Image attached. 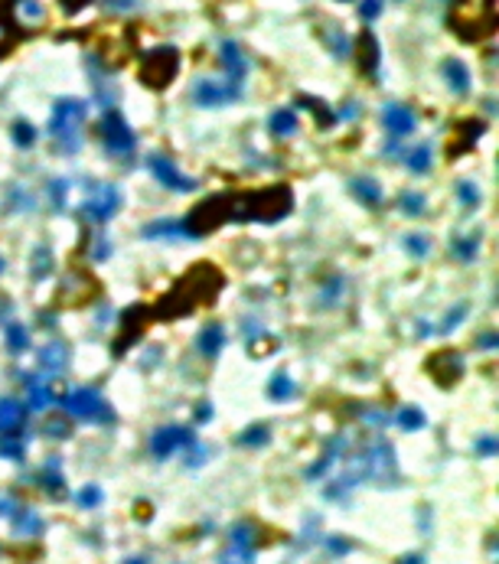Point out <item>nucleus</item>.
Masks as SVG:
<instances>
[{"instance_id": "obj_1", "label": "nucleus", "mask_w": 499, "mask_h": 564, "mask_svg": "<svg viewBox=\"0 0 499 564\" xmlns=\"http://www.w3.org/2000/svg\"><path fill=\"white\" fill-rule=\"evenodd\" d=\"M294 209V196L287 186H268L258 193H222L206 199L200 209L183 219L189 239H200L209 235L225 222H264V226H275L284 215H290Z\"/></svg>"}, {"instance_id": "obj_2", "label": "nucleus", "mask_w": 499, "mask_h": 564, "mask_svg": "<svg viewBox=\"0 0 499 564\" xmlns=\"http://www.w3.org/2000/svg\"><path fill=\"white\" fill-rule=\"evenodd\" d=\"M219 290H222V274L215 271L213 264H196V268L187 271V277H180V284L173 290H167L157 301L150 316H157V320L189 316L200 303H213L219 297Z\"/></svg>"}, {"instance_id": "obj_3", "label": "nucleus", "mask_w": 499, "mask_h": 564, "mask_svg": "<svg viewBox=\"0 0 499 564\" xmlns=\"http://www.w3.org/2000/svg\"><path fill=\"white\" fill-rule=\"evenodd\" d=\"M82 121H85V105L75 98H63L56 101L50 118V138L59 144L63 153H75L82 147Z\"/></svg>"}, {"instance_id": "obj_4", "label": "nucleus", "mask_w": 499, "mask_h": 564, "mask_svg": "<svg viewBox=\"0 0 499 564\" xmlns=\"http://www.w3.org/2000/svg\"><path fill=\"white\" fill-rule=\"evenodd\" d=\"M454 33L467 43H476L493 33V0H463L457 10L450 13Z\"/></svg>"}, {"instance_id": "obj_5", "label": "nucleus", "mask_w": 499, "mask_h": 564, "mask_svg": "<svg viewBox=\"0 0 499 564\" xmlns=\"http://www.w3.org/2000/svg\"><path fill=\"white\" fill-rule=\"evenodd\" d=\"M63 411L75 421H88V424H112L114 421L112 404L105 402L95 389H72L63 398Z\"/></svg>"}, {"instance_id": "obj_6", "label": "nucleus", "mask_w": 499, "mask_h": 564, "mask_svg": "<svg viewBox=\"0 0 499 564\" xmlns=\"http://www.w3.org/2000/svg\"><path fill=\"white\" fill-rule=\"evenodd\" d=\"M118 209H121V193H118V186L98 183V186L88 189V196L82 199V206H78V215L88 219L92 226H105Z\"/></svg>"}, {"instance_id": "obj_7", "label": "nucleus", "mask_w": 499, "mask_h": 564, "mask_svg": "<svg viewBox=\"0 0 499 564\" xmlns=\"http://www.w3.org/2000/svg\"><path fill=\"white\" fill-rule=\"evenodd\" d=\"M176 69H180V52H176L173 46H160V50H153L147 59H144L140 78H144V85L160 91V88H167L173 82Z\"/></svg>"}, {"instance_id": "obj_8", "label": "nucleus", "mask_w": 499, "mask_h": 564, "mask_svg": "<svg viewBox=\"0 0 499 564\" xmlns=\"http://www.w3.org/2000/svg\"><path fill=\"white\" fill-rule=\"evenodd\" d=\"M98 138H101L105 151L112 153V157H127V153L134 151V144H138V140H134V131L127 127V121L118 111H108L105 118H101Z\"/></svg>"}, {"instance_id": "obj_9", "label": "nucleus", "mask_w": 499, "mask_h": 564, "mask_svg": "<svg viewBox=\"0 0 499 564\" xmlns=\"http://www.w3.org/2000/svg\"><path fill=\"white\" fill-rule=\"evenodd\" d=\"M365 460V479H375V483H395L399 477V464H395V451L388 440H375L369 451L362 453Z\"/></svg>"}, {"instance_id": "obj_10", "label": "nucleus", "mask_w": 499, "mask_h": 564, "mask_svg": "<svg viewBox=\"0 0 499 564\" xmlns=\"http://www.w3.org/2000/svg\"><path fill=\"white\" fill-rule=\"evenodd\" d=\"M427 372L434 378L437 385H444V389H454L457 382L463 378V356L457 349H444V352H434L431 359H427Z\"/></svg>"}, {"instance_id": "obj_11", "label": "nucleus", "mask_w": 499, "mask_h": 564, "mask_svg": "<svg viewBox=\"0 0 499 564\" xmlns=\"http://www.w3.org/2000/svg\"><path fill=\"white\" fill-rule=\"evenodd\" d=\"M95 294H98V284H95V277L85 274V271L72 268V271L63 277V288H59V297H63V303L82 307V303L95 301Z\"/></svg>"}, {"instance_id": "obj_12", "label": "nucleus", "mask_w": 499, "mask_h": 564, "mask_svg": "<svg viewBox=\"0 0 499 564\" xmlns=\"http://www.w3.org/2000/svg\"><path fill=\"white\" fill-rule=\"evenodd\" d=\"M147 170L157 176L167 189H176V193H193V189H196V180L183 176L180 170H176V163L170 160V157H163V153H150V157H147Z\"/></svg>"}, {"instance_id": "obj_13", "label": "nucleus", "mask_w": 499, "mask_h": 564, "mask_svg": "<svg viewBox=\"0 0 499 564\" xmlns=\"http://www.w3.org/2000/svg\"><path fill=\"white\" fill-rule=\"evenodd\" d=\"M196 440L189 434L187 427H176V424H167L160 431H153V437H150V453L157 457V460H167L170 453H176L180 447H193Z\"/></svg>"}, {"instance_id": "obj_14", "label": "nucleus", "mask_w": 499, "mask_h": 564, "mask_svg": "<svg viewBox=\"0 0 499 564\" xmlns=\"http://www.w3.org/2000/svg\"><path fill=\"white\" fill-rule=\"evenodd\" d=\"M150 323V310L147 307H127L125 316H121V339L114 343V356H121V352H127L134 343H138L140 336H144V329H147Z\"/></svg>"}, {"instance_id": "obj_15", "label": "nucleus", "mask_w": 499, "mask_h": 564, "mask_svg": "<svg viewBox=\"0 0 499 564\" xmlns=\"http://www.w3.org/2000/svg\"><path fill=\"white\" fill-rule=\"evenodd\" d=\"M193 98L202 108H215V105H225V101H235L238 98V85H232L229 78L225 82H215V78H200L193 85Z\"/></svg>"}, {"instance_id": "obj_16", "label": "nucleus", "mask_w": 499, "mask_h": 564, "mask_svg": "<svg viewBox=\"0 0 499 564\" xmlns=\"http://www.w3.org/2000/svg\"><path fill=\"white\" fill-rule=\"evenodd\" d=\"M69 362H72V349H69L65 339H50L39 349V372L43 376H63Z\"/></svg>"}, {"instance_id": "obj_17", "label": "nucleus", "mask_w": 499, "mask_h": 564, "mask_svg": "<svg viewBox=\"0 0 499 564\" xmlns=\"http://www.w3.org/2000/svg\"><path fill=\"white\" fill-rule=\"evenodd\" d=\"M382 124H385L388 134H395V138H405V134H412L414 124H418V118L408 105H399V101H392L382 108Z\"/></svg>"}, {"instance_id": "obj_18", "label": "nucleus", "mask_w": 499, "mask_h": 564, "mask_svg": "<svg viewBox=\"0 0 499 564\" xmlns=\"http://www.w3.org/2000/svg\"><path fill=\"white\" fill-rule=\"evenodd\" d=\"M483 131H487V127L480 124V121H460V124H457V138L447 144V153L450 157H460L463 151H470L476 140L483 138Z\"/></svg>"}, {"instance_id": "obj_19", "label": "nucleus", "mask_w": 499, "mask_h": 564, "mask_svg": "<svg viewBox=\"0 0 499 564\" xmlns=\"http://www.w3.org/2000/svg\"><path fill=\"white\" fill-rule=\"evenodd\" d=\"M26 424V404L17 398H0V434H13Z\"/></svg>"}, {"instance_id": "obj_20", "label": "nucleus", "mask_w": 499, "mask_h": 564, "mask_svg": "<svg viewBox=\"0 0 499 564\" xmlns=\"http://www.w3.org/2000/svg\"><path fill=\"white\" fill-rule=\"evenodd\" d=\"M196 346H200V352L206 356V359H215V356L222 352V346H225V326H222V323L202 326V329H200V339H196Z\"/></svg>"}, {"instance_id": "obj_21", "label": "nucleus", "mask_w": 499, "mask_h": 564, "mask_svg": "<svg viewBox=\"0 0 499 564\" xmlns=\"http://www.w3.org/2000/svg\"><path fill=\"white\" fill-rule=\"evenodd\" d=\"M440 76H444V82L450 85L454 95H467L470 91V72H467V65L460 59H447L440 65Z\"/></svg>"}, {"instance_id": "obj_22", "label": "nucleus", "mask_w": 499, "mask_h": 564, "mask_svg": "<svg viewBox=\"0 0 499 564\" xmlns=\"http://www.w3.org/2000/svg\"><path fill=\"white\" fill-rule=\"evenodd\" d=\"M356 50H359V69L365 76H375V69H379V39L372 33H362Z\"/></svg>"}, {"instance_id": "obj_23", "label": "nucleus", "mask_w": 499, "mask_h": 564, "mask_svg": "<svg viewBox=\"0 0 499 564\" xmlns=\"http://www.w3.org/2000/svg\"><path fill=\"white\" fill-rule=\"evenodd\" d=\"M343 447H346V437H333V440H330V444H326V451H323V457H320V460L307 470V479H320V477H323L326 470L333 466V460L343 453Z\"/></svg>"}, {"instance_id": "obj_24", "label": "nucleus", "mask_w": 499, "mask_h": 564, "mask_svg": "<svg viewBox=\"0 0 499 564\" xmlns=\"http://www.w3.org/2000/svg\"><path fill=\"white\" fill-rule=\"evenodd\" d=\"M147 239H189V232L183 222H173V219H160V222H150L144 228Z\"/></svg>"}, {"instance_id": "obj_25", "label": "nucleus", "mask_w": 499, "mask_h": 564, "mask_svg": "<svg viewBox=\"0 0 499 564\" xmlns=\"http://www.w3.org/2000/svg\"><path fill=\"white\" fill-rule=\"evenodd\" d=\"M26 391H30V408H33V411H46V408L56 402L52 389L43 382V378H26Z\"/></svg>"}, {"instance_id": "obj_26", "label": "nucleus", "mask_w": 499, "mask_h": 564, "mask_svg": "<svg viewBox=\"0 0 499 564\" xmlns=\"http://www.w3.org/2000/svg\"><path fill=\"white\" fill-rule=\"evenodd\" d=\"M222 59L229 65V82L232 85H242V78H245V59H242V52H238L235 43H222Z\"/></svg>"}, {"instance_id": "obj_27", "label": "nucleus", "mask_w": 499, "mask_h": 564, "mask_svg": "<svg viewBox=\"0 0 499 564\" xmlns=\"http://www.w3.org/2000/svg\"><path fill=\"white\" fill-rule=\"evenodd\" d=\"M476 251H480V232H470V235H457L454 245H450V254L457 261H474Z\"/></svg>"}, {"instance_id": "obj_28", "label": "nucleus", "mask_w": 499, "mask_h": 564, "mask_svg": "<svg viewBox=\"0 0 499 564\" xmlns=\"http://www.w3.org/2000/svg\"><path fill=\"white\" fill-rule=\"evenodd\" d=\"M294 395H297L294 378L287 376V372H275V376H271V385H268V398H271V402H290Z\"/></svg>"}, {"instance_id": "obj_29", "label": "nucleus", "mask_w": 499, "mask_h": 564, "mask_svg": "<svg viewBox=\"0 0 499 564\" xmlns=\"http://www.w3.org/2000/svg\"><path fill=\"white\" fill-rule=\"evenodd\" d=\"M352 193H356L365 206H379V202H382V186H379L375 180H369V176H356V180H352Z\"/></svg>"}, {"instance_id": "obj_30", "label": "nucleus", "mask_w": 499, "mask_h": 564, "mask_svg": "<svg viewBox=\"0 0 499 564\" xmlns=\"http://www.w3.org/2000/svg\"><path fill=\"white\" fill-rule=\"evenodd\" d=\"M271 131H275L277 138H290L297 131V114L290 111V108H277L271 114Z\"/></svg>"}, {"instance_id": "obj_31", "label": "nucleus", "mask_w": 499, "mask_h": 564, "mask_svg": "<svg viewBox=\"0 0 499 564\" xmlns=\"http://www.w3.org/2000/svg\"><path fill=\"white\" fill-rule=\"evenodd\" d=\"M43 434H46V437H56V440L69 437V434H72V417H69V414H46Z\"/></svg>"}, {"instance_id": "obj_32", "label": "nucleus", "mask_w": 499, "mask_h": 564, "mask_svg": "<svg viewBox=\"0 0 499 564\" xmlns=\"http://www.w3.org/2000/svg\"><path fill=\"white\" fill-rule=\"evenodd\" d=\"M13 532H17V535H39V532H43V519H39L33 509H20V512H17V522H13Z\"/></svg>"}, {"instance_id": "obj_33", "label": "nucleus", "mask_w": 499, "mask_h": 564, "mask_svg": "<svg viewBox=\"0 0 499 564\" xmlns=\"http://www.w3.org/2000/svg\"><path fill=\"white\" fill-rule=\"evenodd\" d=\"M50 271H52V251H50V245H36V248H33V268H30V274H33V281H43Z\"/></svg>"}, {"instance_id": "obj_34", "label": "nucleus", "mask_w": 499, "mask_h": 564, "mask_svg": "<svg viewBox=\"0 0 499 564\" xmlns=\"http://www.w3.org/2000/svg\"><path fill=\"white\" fill-rule=\"evenodd\" d=\"M7 349H10L13 356H20V352L30 349V329H26L23 323L7 326Z\"/></svg>"}, {"instance_id": "obj_35", "label": "nucleus", "mask_w": 499, "mask_h": 564, "mask_svg": "<svg viewBox=\"0 0 499 564\" xmlns=\"http://www.w3.org/2000/svg\"><path fill=\"white\" fill-rule=\"evenodd\" d=\"M219 564H255V548H245V545H232L219 554Z\"/></svg>"}, {"instance_id": "obj_36", "label": "nucleus", "mask_w": 499, "mask_h": 564, "mask_svg": "<svg viewBox=\"0 0 499 564\" xmlns=\"http://www.w3.org/2000/svg\"><path fill=\"white\" fill-rule=\"evenodd\" d=\"M268 440H271V431L264 424H251L238 434V444H242V447H264Z\"/></svg>"}, {"instance_id": "obj_37", "label": "nucleus", "mask_w": 499, "mask_h": 564, "mask_svg": "<svg viewBox=\"0 0 499 564\" xmlns=\"http://www.w3.org/2000/svg\"><path fill=\"white\" fill-rule=\"evenodd\" d=\"M255 535H258V528L251 525V522H235V525L229 528V541H232V545L255 548Z\"/></svg>"}, {"instance_id": "obj_38", "label": "nucleus", "mask_w": 499, "mask_h": 564, "mask_svg": "<svg viewBox=\"0 0 499 564\" xmlns=\"http://www.w3.org/2000/svg\"><path fill=\"white\" fill-rule=\"evenodd\" d=\"M0 457H7V460H23L26 457V444H23V437H13V434H3L0 437Z\"/></svg>"}, {"instance_id": "obj_39", "label": "nucleus", "mask_w": 499, "mask_h": 564, "mask_svg": "<svg viewBox=\"0 0 499 564\" xmlns=\"http://www.w3.org/2000/svg\"><path fill=\"white\" fill-rule=\"evenodd\" d=\"M431 147L427 144H421V147H414V151H408V157H405V163H408V170L412 173H425L427 166H431Z\"/></svg>"}, {"instance_id": "obj_40", "label": "nucleus", "mask_w": 499, "mask_h": 564, "mask_svg": "<svg viewBox=\"0 0 499 564\" xmlns=\"http://www.w3.org/2000/svg\"><path fill=\"white\" fill-rule=\"evenodd\" d=\"M88 258L92 261H108L112 258V241H108V235L105 232H92V251H88Z\"/></svg>"}, {"instance_id": "obj_41", "label": "nucleus", "mask_w": 499, "mask_h": 564, "mask_svg": "<svg viewBox=\"0 0 499 564\" xmlns=\"http://www.w3.org/2000/svg\"><path fill=\"white\" fill-rule=\"evenodd\" d=\"M395 421H399L401 431H421L425 427V414H421V408H401Z\"/></svg>"}, {"instance_id": "obj_42", "label": "nucleus", "mask_w": 499, "mask_h": 564, "mask_svg": "<svg viewBox=\"0 0 499 564\" xmlns=\"http://www.w3.org/2000/svg\"><path fill=\"white\" fill-rule=\"evenodd\" d=\"M39 483L52 492H59L63 489V473H59V460H50V464L43 466V473H39Z\"/></svg>"}, {"instance_id": "obj_43", "label": "nucleus", "mask_w": 499, "mask_h": 564, "mask_svg": "<svg viewBox=\"0 0 499 564\" xmlns=\"http://www.w3.org/2000/svg\"><path fill=\"white\" fill-rule=\"evenodd\" d=\"M33 140H36V131L30 121H17L13 124V144L17 147H33Z\"/></svg>"}, {"instance_id": "obj_44", "label": "nucleus", "mask_w": 499, "mask_h": 564, "mask_svg": "<svg viewBox=\"0 0 499 564\" xmlns=\"http://www.w3.org/2000/svg\"><path fill=\"white\" fill-rule=\"evenodd\" d=\"M399 206L405 215H421L425 213V196H421V193H401Z\"/></svg>"}, {"instance_id": "obj_45", "label": "nucleus", "mask_w": 499, "mask_h": 564, "mask_svg": "<svg viewBox=\"0 0 499 564\" xmlns=\"http://www.w3.org/2000/svg\"><path fill=\"white\" fill-rule=\"evenodd\" d=\"M300 105H304V108H310V111L317 114V121H320L323 127L330 124V121H337V118H333V111H330V108H323V105H320L317 98H307V95H300Z\"/></svg>"}, {"instance_id": "obj_46", "label": "nucleus", "mask_w": 499, "mask_h": 564, "mask_svg": "<svg viewBox=\"0 0 499 564\" xmlns=\"http://www.w3.org/2000/svg\"><path fill=\"white\" fill-rule=\"evenodd\" d=\"M75 502L82 506V509H95L101 502V489L98 486H82L78 492H75Z\"/></svg>"}, {"instance_id": "obj_47", "label": "nucleus", "mask_w": 499, "mask_h": 564, "mask_svg": "<svg viewBox=\"0 0 499 564\" xmlns=\"http://www.w3.org/2000/svg\"><path fill=\"white\" fill-rule=\"evenodd\" d=\"M457 196H460V202L467 209H474L476 202H480V189H476L470 180H460V183H457Z\"/></svg>"}, {"instance_id": "obj_48", "label": "nucleus", "mask_w": 499, "mask_h": 564, "mask_svg": "<svg viewBox=\"0 0 499 564\" xmlns=\"http://www.w3.org/2000/svg\"><path fill=\"white\" fill-rule=\"evenodd\" d=\"M405 248L412 251L414 258H427V251H431V241H427L425 235H408V239H405Z\"/></svg>"}, {"instance_id": "obj_49", "label": "nucleus", "mask_w": 499, "mask_h": 564, "mask_svg": "<svg viewBox=\"0 0 499 564\" xmlns=\"http://www.w3.org/2000/svg\"><path fill=\"white\" fill-rule=\"evenodd\" d=\"M13 39H17V30H13V23L7 20V17H0V56L13 46Z\"/></svg>"}, {"instance_id": "obj_50", "label": "nucleus", "mask_w": 499, "mask_h": 564, "mask_svg": "<svg viewBox=\"0 0 499 564\" xmlns=\"http://www.w3.org/2000/svg\"><path fill=\"white\" fill-rule=\"evenodd\" d=\"M330 50L337 52L339 59H343V56L350 52V39H346V33H343L339 26H337V30H333V33H330Z\"/></svg>"}, {"instance_id": "obj_51", "label": "nucleus", "mask_w": 499, "mask_h": 564, "mask_svg": "<svg viewBox=\"0 0 499 564\" xmlns=\"http://www.w3.org/2000/svg\"><path fill=\"white\" fill-rule=\"evenodd\" d=\"M463 316H467V303H457V307H454V310H450V314H447V320L440 323V333H450V329H454V326L460 323Z\"/></svg>"}, {"instance_id": "obj_52", "label": "nucleus", "mask_w": 499, "mask_h": 564, "mask_svg": "<svg viewBox=\"0 0 499 564\" xmlns=\"http://www.w3.org/2000/svg\"><path fill=\"white\" fill-rule=\"evenodd\" d=\"M382 13V0H359V17L362 20H375Z\"/></svg>"}, {"instance_id": "obj_53", "label": "nucleus", "mask_w": 499, "mask_h": 564, "mask_svg": "<svg viewBox=\"0 0 499 564\" xmlns=\"http://www.w3.org/2000/svg\"><path fill=\"white\" fill-rule=\"evenodd\" d=\"M20 13H23L26 20H39V17H43V7H39L36 0H20Z\"/></svg>"}, {"instance_id": "obj_54", "label": "nucleus", "mask_w": 499, "mask_h": 564, "mask_svg": "<svg viewBox=\"0 0 499 564\" xmlns=\"http://www.w3.org/2000/svg\"><path fill=\"white\" fill-rule=\"evenodd\" d=\"M476 451L483 453V457H493V453H496V437H493V434H483V437L476 440Z\"/></svg>"}, {"instance_id": "obj_55", "label": "nucleus", "mask_w": 499, "mask_h": 564, "mask_svg": "<svg viewBox=\"0 0 499 564\" xmlns=\"http://www.w3.org/2000/svg\"><path fill=\"white\" fill-rule=\"evenodd\" d=\"M50 193H52V202H56V209H63L65 206V180H56L50 186Z\"/></svg>"}, {"instance_id": "obj_56", "label": "nucleus", "mask_w": 499, "mask_h": 564, "mask_svg": "<svg viewBox=\"0 0 499 564\" xmlns=\"http://www.w3.org/2000/svg\"><path fill=\"white\" fill-rule=\"evenodd\" d=\"M330 552L346 554V552H350V541H346V539H330Z\"/></svg>"}, {"instance_id": "obj_57", "label": "nucleus", "mask_w": 499, "mask_h": 564, "mask_svg": "<svg viewBox=\"0 0 499 564\" xmlns=\"http://www.w3.org/2000/svg\"><path fill=\"white\" fill-rule=\"evenodd\" d=\"M480 349H496V333H480Z\"/></svg>"}, {"instance_id": "obj_58", "label": "nucleus", "mask_w": 499, "mask_h": 564, "mask_svg": "<svg viewBox=\"0 0 499 564\" xmlns=\"http://www.w3.org/2000/svg\"><path fill=\"white\" fill-rule=\"evenodd\" d=\"M200 460H206V447H196V444H193V453H189L187 464H189V466H196Z\"/></svg>"}, {"instance_id": "obj_59", "label": "nucleus", "mask_w": 499, "mask_h": 564, "mask_svg": "<svg viewBox=\"0 0 499 564\" xmlns=\"http://www.w3.org/2000/svg\"><path fill=\"white\" fill-rule=\"evenodd\" d=\"M209 417H213V404H200V408H196V421H202V424H206Z\"/></svg>"}, {"instance_id": "obj_60", "label": "nucleus", "mask_w": 499, "mask_h": 564, "mask_svg": "<svg viewBox=\"0 0 499 564\" xmlns=\"http://www.w3.org/2000/svg\"><path fill=\"white\" fill-rule=\"evenodd\" d=\"M13 509H17V502H13V499H0V515L13 512Z\"/></svg>"}, {"instance_id": "obj_61", "label": "nucleus", "mask_w": 499, "mask_h": 564, "mask_svg": "<svg viewBox=\"0 0 499 564\" xmlns=\"http://www.w3.org/2000/svg\"><path fill=\"white\" fill-rule=\"evenodd\" d=\"M399 564H425V558H421V554H405Z\"/></svg>"}, {"instance_id": "obj_62", "label": "nucleus", "mask_w": 499, "mask_h": 564, "mask_svg": "<svg viewBox=\"0 0 499 564\" xmlns=\"http://www.w3.org/2000/svg\"><path fill=\"white\" fill-rule=\"evenodd\" d=\"M7 314H10V301H7V297H0V320H3Z\"/></svg>"}, {"instance_id": "obj_63", "label": "nucleus", "mask_w": 499, "mask_h": 564, "mask_svg": "<svg viewBox=\"0 0 499 564\" xmlns=\"http://www.w3.org/2000/svg\"><path fill=\"white\" fill-rule=\"evenodd\" d=\"M125 564H147V558H131V561H125Z\"/></svg>"}, {"instance_id": "obj_64", "label": "nucleus", "mask_w": 499, "mask_h": 564, "mask_svg": "<svg viewBox=\"0 0 499 564\" xmlns=\"http://www.w3.org/2000/svg\"><path fill=\"white\" fill-rule=\"evenodd\" d=\"M0 274H3V258H0Z\"/></svg>"}]
</instances>
